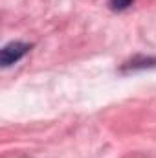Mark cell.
<instances>
[{
	"label": "cell",
	"instance_id": "2",
	"mask_svg": "<svg viewBox=\"0 0 156 158\" xmlns=\"http://www.w3.org/2000/svg\"><path fill=\"white\" fill-rule=\"evenodd\" d=\"M156 66V59H132L123 66V70H140V68H149Z\"/></svg>",
	"mask_w": 156,
	"mask_h": 158
},
{
	"label": "cell",
	"instance_id": "1",
	"mask_svg": "<svg viewBox=\"0 0 156 158\" xmlns=\"http://www.w3.org/2000/svg\"><path fill=\"white\" fill-rule=\"evenodd\" d=\"M30 44L26 42H9L2 48V53H0V63L2 66H11L15 63H18L28 52H30Z\"/></svg>",
	"mask_w": 156,
	"mask_h": 158
},
{
	"label": "cell",
	"instance_id": "3",
	"mask_svg": "<svg viewBox=\"0 0 156 158\" xmlns=\"http://www.w3.org/2000/svg\"><path fill=\"white\" fill-rule=\"evenodd\" d=\"M132 2H134V0H110L109 4H110V7H112L114 11H123V9H127V7H130Z\"/></svg>",
	"mask_w": 156,
	"mask_h": 158
}]
</instances>
